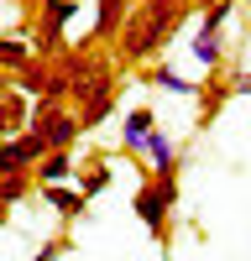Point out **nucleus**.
Wrapping results in <instances>:
<instances>
[{"label": "nucleus", "mask_w": 251, "mask_h": 261, "mask_svg": "<svg viewBox=\"0 0 251 261\" xmlns=\"http://www.w3.org/2000/svg\"><path fill=\"white\" fill-rule=\"evenodd\" d=\"M188 11H194V0H136L131 16H126V27H120V37H115L120 63L126 68H152L157 53L188 21Z\"/></svg>", "instance_id": "f257e3e1"}, {"label": "nucleus", "mask_w": 251, "mask_h": 261, "mask_svg": "<svg viewBox=\"0 0 251 261\" xmlns=\"http://www.w3.org/2000/svg\"><path fill=\"white\" fill-rule=\"evenodd\" d=\"M136 220L152 230V241L167 246V220L178 209V172H146V183L136 188Z\"/></svg>", "instance_id": "f03ea898"}, {"label": "nucleus", "mask_w": 251, "mask_h": 261, "mask_svg": "<svg viewBox=\"0 0 251 261\" xmlns=\"http://www.w3.org/2000/svg\"><path fill=\"white\" fill-rule=\"evenodd\" d=\"M27 130H37L42 141H47V151H73V141L84 136V120L73 105H47V99H32V120Z\"/></svg>", "instance_id": "7ed1b4c3"}, {"label": "nucleus", "mask_w": 251, "mask_h": 261, "mask_svg": "<svg viewBox=\"0 0 251 261\" xmlns=\"http://www.w3.org/2000/svg\"><path fill=\"white\" fill-rule=\"evenodd\" d=\"M79 16V0H42V11H37V32H32V47L37 58H58V53H68L63 47V27Z\"/></svg>", "instance_id": "20e7f679"}, {"label": "nucleus", "mask_w": 251, "mask_h": 261, "mask_svg": "<svg viewBox=\"0 0 251 261\" xmlns=\"http://www.w3.org/2000/svg\"><path fill=\"white\" fill-rule=\"evenodd\" d=\"M42 157H47V141H42L37 130L6 136V141H0V178H11V172H37Z\"/></svg>", "instance_id": "39448f33"}, {"label": "nucleus", "mask_w": 251, "mask_h": 261, "mask_svg": "<svg viewBox=\"0 0 251 261\" xmlns=\"http://www.w3.org/2000/svg\"><path fill=\"white\" fill-rule=\"evenodd\" d=\"M157 130V115H152V105H131L120 120V146L131 151V157H146V136Z\"/></svg>", "instance_id": "423d86ee"}, {"label": "nucleus", "mask_w": 251, "mask_h": 261, "mask_svg": "<svg viewBox=\"0 0 251 261\" xmlns=\"http://www.w3.org/2000/svg\"><path fill=\"white\" fill-rule=\"evenodd\" d=\"M126 16H131V0H94V27H89V42H115Z\"/></svg>", "instance_id": "0eeeda50"}, {"label": "nucleus", "mask_w": 251, "mask_h": 261, "mask_svg": "<svg viewBox=\"0 0 251 261\" xmlns=\"http://www.w3.org/2000/svg\"><path fill=\"white\" fill-rule=\"evenodd\" d=\"M27 120H32L27 94H21V89H0V141H6V136H21Z\"/></svg>", "instance_id": "6e6552de"}, {"label": "nucleus", "mask_w": 251, "mask_h": 261, "mask_svg": "<svg viewBox=\"0 0 251 261\" xmlns=\"http://www.w3.org/2000/svg\"><path fill=\"white\" fill-rule=\"evenodd\" d=\"M194 99H199V125H209L230 99H236V89H230V79H215V73H209V79L199 84V94H194Z\"/></svg>", "instance_id": "1a4fd4ad"}, {"label": "nucleus", "mask_w": 251, "mask_h": 261, "mask_svg": "<svg viewBox=\"0 0 251 261\" xmlns=\"http://www.w3.org/2000/svg\"><path fill=\"white\" fill-rule=\"evenodd\" d=\"M37 193L47 199V209H58V214H63V220H79V214L89 209V199H84L79 188H68V183H42Z\"/></svg>", "instance_id": "9d476101"}, {"label": "nucleus", "mask_w": 251, "mask_h": 261, "mask_svg": "<svg viewBox=\"0 0 251 261\" xmlns=\"http://www.w3.org/2000/svg\"><path fill=\"white\" fill-rule=\"evenodd\" d=\"M37 63V47H32V37H0V68H6L11 79L21 68H32Z\"/></svg>", "instance_id": "9b49d317"}, {"label": "nucleus", "mask_w": 251, "mask_h": 261, "mask_svg": "<svg viewBox=\"0 0 251 261\" xmlns=\"http://www.w3.org/2000/svg\"><path fill=\"white\" fill-rule=\"evenodd\" d=\"M53 73H58V63H53V58H37L32 68L16 73V89L27 94V99H42V94H47V84H53Z\"/></svg>", "instance_id": "f8f14e48"}, {"label": "nucleus", "mask_w": 251, "mask_h": 261, "mask_svg": "<svg viewBox=\"0 0 251 261\" xmlns=\"http://www.w3.org/2000/svg\"><path fill=\"white\" fill-rule=\"evenodd\" d=\"M188 53H194V63H199V68H209V73H215L220 63H225V37L199 27V32H194V47H188Z\"/></svg>", "instance_id": "ddd939ff"}, {"label": "nucleus", "mask_w": 251, "mask_h": 261, "mask_svg": "<svg viewBox=\"0 0 251 261\" xmlns=\"http://www.w3.org/2000/svg\"><path fill=\"white\" fill-rule=\"evenodd\" d=\"M146 157H152V172H178V146L167 130H152L146 136Z\"/></svg>", "instance_id": "4468645a"}, {"label": "nucleus", "mask_w": 251, "mask_h": 261, "mask_svg": "<svg viewBox=\"0 0 251 261\" xmlns=\"http://www.w3.org/2000/svg\"><path fill=\"white\" fill-rule=\"evenodd\" d=\"M68 178H73V151H47L37 162V188L42 183H68Z\"/></svg>", "instance_id": "2eb2a0df"}, {"label": "nucleus", "mask_w": 251, "mask_h": 261, "mask_svg": "<svg viewBox=\"0 0 251 261\" xmlns=\"http://www.w3.org/2000/svg\"><path fill=\"white\" fill-rule=\"evenodd\" d=\"M73 188L84 193V199H99V193L110 188V162H89V167L73 178Z\"/></svg>", "instance_id": "dca6fc26"}, {"label": "nucleus", "mask_w": 251, "mask_h": 261, "mask_svg": "<svg viewBox=\"0 0 251 261\" xmlns=\"http://www.w3.org/2000/svg\"><path fill=\"white\" fill-rule=\"evenodd\" d=\"M146 79H152L157 89H167V94H199V84H188L178 68H167V63H152V68H146Z\"/></svg>", "instance_id": "f3484780"}, {"label": "nucleus", "mask_w": 251, "mask_h": 261, "mask_svg": "<svg viewBox=\"0 0 251 261\" xmlns=\"http://www.w3.org/2000/svg\"><path fill=\"white\" fill-rule=\"evenodd\" d=\"M32 188H37V172H11V178H0V204H21Z\"/></svg>", "instance_id": "a211bd4d"}, {"label": "nucleus", "mask_w": 251, "mask_h": 261, "mask_svg": "<svg viewBox=\"0 0 251 261\" xmlns=\"http://www.w3.org/2000/svg\"><path fill=\"white\" fill-rule=\"evenodd\" d=\"M236 16V0H204V16H199V27L204 32H225V21Z\"/></svg>", "instance_id": "6ab92c4d"}, {"label": "nucleus", "mask_w": 251, "mask_h": 261, "mask_svg": "<svg viewBox=\"0 0 251 261\" xmlns=\"http://www.w3.org/2000/svg\"><path fill=\"white\" fill-rule=\"evenodd\" d=\"M58 256H68V235H53L47 246H37V256H32V261H58Z\"/></svg>", "instance_id": "aec40b11"}, {"label": "nucleus", "mask_w": 251, "mask_h": 261, "mask_svg": "<svg viewBox=\"0 0 251 261\" xmlns=\"http://www.w3.org/2000/svg\"><path fill=\"white\" fill-rule=\"evenodd\" d=\"M230 89H236V94H251V73H230Z\"/></svg>", "instance_id": "412c9836"}, {"label": "nucleus", "mask_w": 251, "mask_h": 261, "mask_svg": "<svg viewBox=\"0 0 251 261\" xmlns=\"http://www.w3.org/2000/svg\"><path fill=\"white\" fill-rule=\"evenodd\" d=\"M6 220H11V204H0V230H6Z\"/></svg>", "instance_id": "4be33fe9"}]
</instances>
